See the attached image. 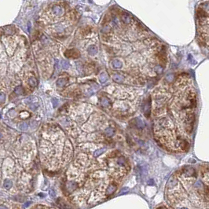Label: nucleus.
<instances>
[{"instance_id": "f8f14e48", "label": "nucleus", "mask_w": 209, "mask_h": 209, "mask_svg": "<svg viewBox=\"0 0 209 209\" xmlns=\"http://www.w3.org/2000/svg\"><path fill=\"white\" fill-rule=\"evenodd\" d=\"M99 80L101 81V83H105V82L107 81V80H108V76H107V75H106L105 72H102V73L100 74Z\"/></svg>"}, {"instance_id": "423d86ee", "label": "nucleus", "mask_w": 209, "mask_h": 209, "mask_svg": "<svg viewBox=\"0 0 209 209\" xmlns=\"http://www.w3.org/2000/svg\"><path fill=\"white\" fill-rule=\"evenodd\" d=\"M101 104L103 107H105V108H109L111 105V103H110V100L108 98L106 97H103L102 100H101Z\"/></svg>"}, {"instance_id": "1a4fd4ad", "label": "nucleus", "mask_w": 209, "mask_h": 209, "mask_svg": "<svg viewBox=\"0 0 209 209\" xmlns=\"http://www.w3.org/2000/svg\"><path fill=\"white\" fill-rule=\"evenodd\" d=\"M135 121H136V126H137L138 128H143V127H145V122H144L142 119L138 118V119H135Z\"/></svg>"}, {"instance_id": "4468645a", "label": "nucleus", "mask_w": 209, "mask_h": 209, "mask_svg": "<svg viewBox=\"0 0 209 209\" xmlns=\"http://www.w3.org/2000/svg\"><path fill=\"white\" fill-rule=\"evenodd\" d=\"M28 127V123L26 122H21L20 124H19V128H20L21 131H26Z\"/></svg>"}, {"instance_id": "39448f33", "label": "nucleus", "mask_w": 209, "mask_h": 209, "mask_svg": "<svg viewBox=\"0 0 209 209\" xmlns=\"http://www.w3.org/2000/svg\"><path fill=\"white\" fill-rule=\"evenodd\" d=\"M87 51H88V53H89L90 55L94 56V55H95L96 53H97V47L96 46H94V45H91V46H89Z\"/></svg>"}, {"instance_id": "2eb2a0df", "label": "nucleus", "mask_w": 209, "mask_h": 209, "mask_svg": "<svg viewBox=\"0 0 209 209\" xmlns=\"http://www.w3.org/2000/svg\"><path fill=\"white\" fill-rule=\"evenodd\" d=\"M104 132H105V134L108 136H112L114 134V133H115V131H114L112 128L108 127V128L105 129V131H104Z\"/></svg>"}, {"instance_id": "5701e85b", "label": "nucleus", "mask_w": 209, "mask_h": 209, "mask_svg": "<svg viewBox=\"0 0 209 209\" xmlns=\"http://www.w3.org/2000/svg\"><path fill=\"white\" fill-rule=\"evenodd\" d=\"M53 107H56L57 104H58V101H57V99H53Z\"/></svg>"}, {"instance_id": "4be33fe9", "label": "nucleus", "mask_w": 209, "mask_h": 209, "mask_svg": "<svg viewBox=\"0 0 209 209\" xmlns=\"http://www.w3.org/2000/svg\"><path fill=\"white\" fill-rule=\"evenodd\" d=\"M37 107H38V104H34V103H32V104H30V109H31V110H36V109H37Z\"/></svg>"}, {"instance_id": "ddd939ff", "label": "nucleus", "mask_w": 209, "mask_h": 209, "mask_svg": "<svg viewBox=\"0 0 209 209\" xmlns=\"http://www.w3.org/2000/svg\"><path fill=\"white\" fill-rule=\"evenodd\" d=\"M14 92H15V94H18V95H23V94H24V90L22 87H17L15 88Z\"/></svg>"}, {"instance_id": "a211bd4d", "label": "nucleus", "mask_w": 209, "mask_h": 209, "mask_svg": "<svg viewBox=\"0 0 209 209\" xmlns=\"http://www.w3.org/2000/svg\"><path fill=\"white\" fill-rule=\"evenodd\" d=\"M33 209H55V208H52L50 207H47V206H44V205H36L33 208Z\"/></svg>"}, {"instance_id": "f3484780", "label": "nucleus", "mask_w": 209, "mask_h": 209, "mask_svg": "<svg viewBox=\"0 0 209 209\" xmlns=\"http://www.w3.org/2000/svg\"><path fill=\"white\" fill-rule=\"evenodd\" d=\"M61 65H62V68L64 69H68L69 67H70L69 63L68 61H64V60L61 61Z\"/></svg>"}, {"instance_id": "20e7f679", "label": "nucleus", "mask_w": 209, "mask_h": 209, "mask_svg": "<svg viewBox=\"0 0 209 209\" xmlns=\"http://www.w3.org/2000/svg\"><path fill=\"white\" fill-rule=\"evenodd\" d=\"M52 11H53V14H54L55 15H57V16L61 15L63 14V12H64L62 7H61V6H54L52 8Z\"/></svg>"}, {"instance_id": "f257e3e1", "label": "nucleus", "mask_w": 209, "mask_h": 209, "mask_svg": "<svg viewBox=\"0 0 209 209\" xmlns=\"http://www.w3.org/2000/svg\"><path fill=\"white\" fill-rule=\"evenodd\" d=\"M31 163L26 150L0 148V189L12 195L28 193L32 183Z\"/></svg>"}, {"instance_id": "9d476101", "label": "nucleus", "mask_w": 209, "mask_h": 209, "mask_svg": "<svg viewBox=\"0 0 209 209\" xmlns=\"http://www.w3.org/2000/svg\"><path fill=\"white\" fill-rule=\"evenodd\" d=\"M112 80L116 83H122L123 81V77L120 75H114L112 76Z\"/></svg>"}, {"instance_id": "412c9836", "label": "nucleus", "mask_w": 209, "mask_h": 209, "mask_svg": "<svg viewBox=\"0 0 209 209\" xmlns=\"http://www.w3.org/2000/svg\"><path fill=\"white\" fill-rule=\"evenodd\" d=\"M6 101V95L3 93H0V102H4Z\"/></svg>"}, {"instance_id": "9b49d317", "label": "nucleus", "mask_w": 209, "mask_h": 209, "mask_svg": "<svg viewBox=\"0 0 209 209\" xmlns=\"http://www.w3.org/2000/svg\"><path fill=\"white\" fill-rule=\"evenodd\" d=\"M28 83H29L30 86L32 87H36V85H37V80H36V79L35 78V77H33V76L30 77L29 79H28Z\"/></svg>"}, {"instance_id": "dca6fc26", "label": "nucleus", "mask_w": 209, "mask_h": 209, "mask_svg": "<svg viewBox=\"0 0 209 209\" xmlns=\"http://www.w3.org/2000/svg\"><path fill=\"white\" fill-rule=\"evenodd\" d=\"M104 151H105V149H104V148L100 149H97V151L94 152V157H99L100 155H102Z\"/></svg>"}, {"instance_id": "f03ea898", "label": "nucleus", "mask_w": 209, "mask_h": 209, "mask_svg": "<svg viewBox=\"0 0 209 209\" xmlns=\"http://www.w3.org/2000/svg\"><path fill=\"white\" fill-rule=\"evenodd\" d=\"M0 209H23L21 204L16 202L7 200V199H0Z\"/></svg>"}, {"instance_id": "aec40b11", "label": "nucleus", "mask_w": 209, "mask_h": 209, "mask_svg": "<svg viewBox=\"0 0 209 209\" xmlns=\"http://www.w3.org/2000/svg\"><path fill=\"white\" fill-rule=\"evenodd\" d=\"M154 71L156 72H157L158 74H160V73L162 72L163 70H162V68H161L160 65H157V66H156V67L154 68Z\"/></svg>"}, {"instance_id": "0eeeda50", "label": "nucleus", "mask_w": 209, "mask_h": 209, "mask_svg": "<svg viewBox=\"0 0 209 209\" xmlns=\"http://www.w3.org/2000/svg\"><path fill=\"white\" fill-rule=\"evenodd\" d=\"M112 66L115 68H122V61H120V60H119V59H115V60H113L112 61Z\"/></svg>"}, {"instance_id": "7ed1b4c3", "label": "nucleus", "mask_w": 209, "mask_h": 209, "mask_svg": "<svg viewBox=\"0 0 209 209\" xmlns=\"http://www.w3.org/2000/svg\"><path fill=\"white\" fill-rule=\"evenodd\" d=\"M65 55L67 57V58H77L80 57V53L77 50H68L67 51H65Z\"/></svg>"}, {"instance_id": "6ab92c4d", "label": "nucleus", "mask_w": 209, "mask_h": 209, "mask_svg": "<svg viewBox=\"0 0 209 209\" xmlns=\"http://www.w3.org/2000/svg\"><path fill=\"white\" fill-rule=\"evenodd\" d=\"M122 20L124 21L126 24H128L129 22H130V17H129V16H128L127 14H124L122 16Z\"/></svg>"}, {"instance_id": "b1692460", "label": "nucleus", "mask_w": 209, "mask_h": 209, "mask_svg": "<svg viewBox=\"0 0 209 209\" xmlns=\"http://www.w3.org/2000/svg\"><path fill=\"white\" fill-rule=\"evenodd\" d=\"M0 138H1V133H0Z\"/></svg>"}, {"instance_id": "6e6552de", "label": "nucleus", "mask_w": 209, "mask_h": 209, "mask_svg": "<svg viewBox=\"0 0 209 209\" xmlns=\"http://www.w3.org/2000/svg\"><path fill=\"white\" fill-rule=\"evenodd\" d=\"M66 83H67L66 79L60 78V79H58V80H57V86H58V87H64L65 85L66 84Z\"/></svg>"}]
</instances>
